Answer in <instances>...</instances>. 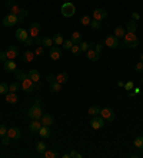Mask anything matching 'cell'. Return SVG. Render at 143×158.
<instances>
[{
    "instance_id": "f35d334b",
    "label": "cell",
    "mask_w": 143,
    "mask_h": 158,
    "mask_svg": "<svg viewBox=\"0 0 143 158\" xmlns=\"http://www.w3.org/2000/svg\"><path fill=\"white\" fill-rule=\"evenodd\" d=\"M79 46H80V49H82V53H83V51H87V50H89V49H90L92 46L95 47V44H89V43H87V42H83V40H82V42H80V44H79Z\"/></svg>"
},
{
    "instance_id": "bcb514c9",
    "label": "cell",
    "mask_w": 143,
    "mask_h": 158,
    "mask_svg": "<svg viewBox=\"0 0 143 158\" xmlns=\"http://www.w3.org/2000/svg\"><path fill=\"white\" fill-rule=\"evenodd\" d=\"M134 71H136V73H142L143 71V61H139L138 64L134 66Z\"/></svg>"
},
{
    "instance_id": "ee69618b",
    "label": "cell",
    "mask_w": 143,
    "mask_h": 158,
    "mask_svg": "<svg viewBox=\"0 0 143 158\" xmlns=\"http://www.w3.org/2000/svg\"><path fill=\"white\" fill-rule=\"evenodd\" d=\"M123 89L126 90V91H132V90L134 89V84L132 83V81H127V83H124V86H123Z\"/></svg>"
},
{
    "instance_id": "d6986e66",
    "label": "cell",
    "mask_w": 143,
    "mask_h": 158,
    "mask_svg": "<svg viewBox=\"0 0 143 158\" xmlns=\"http://www.w3.org/2000/svg\"><path fill=\"white\" fill-rule=\"evenodd\" d=\"M22 60L26 61V63H32L34 60V51H30V50H26L23 53V57H22Z\"/></svg>"
},
{
    "instance_id": "e0dca14e",
    "label": "cell",
    "mask_w": 143,
    "mask_h": 158,
    "mask_svg": "<svg viewBox=\"0 0 143 158\" xmlns=\"http://www.w3.org/2000/svg\"><path fill=\"white\" fill-rule=\"evenodd\" d=\"M40 123H42V126L50 127L53 124V117L50 116V114H43L42 118H40Z\"/></svg>"
},
{
    "instance_id": "ac0fdd59",
    "label": "cell",
    "mask_w": 143,
    "mask_h": 158,
    "mask_svg": "<svg viewBox=\"0 0 143 158\" xmlns=\"http://www.w3.org/2000/svg\"><path fill=\"white\" fill-rule=\"evenodd\" d=\"M40 127H42V123H40V120H33L32 123H30V126H29V130L32 131V133H39Z\"/></svg>"
},
{
    "instance_id": "d6a6232c",
    "label": "cell",
    "mask_w": 143,
    "mask_h": 158,
    "mask_svg": "<svg viewBox=\"0 0 143 158\" xmlns=\"http://www.w3.org/2000/svg\"><path fill=\"white\" fill-rule=\"evenodd\" d=\"M14 76H16V80H20V81H23V80L27 77V74H26L24 71H22V70H19V69L14 71Z\"/></svg>"
},
{
    "instance_id": "603a6c76",
    "label": "cell",
    "mask_w": 143,
    "mask_h": 158,
    "mask_svg": "<svg viewBox=\"0 0 143 158\" xmlns=\"http://www.w3.org/2000/svg\"><path fill=\"white\" fill-rule=\"evenodd\" d=\"M39 135H40L42 138H49V137H50V128H49L47 126H42L40 130H39Z\"/></svg>"
},
{
    "instance_id": "7dc6e473",
    "label": "cell",
    "mask_w": 143,
    "mask_h": 158,
    "mask_svg": "<svg viewBox=\"0 0 143 158\" xmlns=\"http://www.w3.org/2000/svg\"><path fill=\"white\" fill-rule=\"evenodd\" d=\"M10 140H12V138H10L9 135H3V137H2V144H3V145H9L10 144Z\"/></svg>"
},
{
    "instance_id": "7c38bea8",
    "label": "cell",
    "mask_w": 143,
    "mask_h": 158,
    "mask_svg": "<svg viewBox=\"0 0 143 158\" xmlns=\"http://www.w3.org/2000/svg\"><path fill=\"white\" fill-rule=\"evenodd\" d=\"M19 54V49L16 46H9L7 47V50H6V57H7V60H14L16 57Z\"/></svg>"
},
{
    "instance_id": "9a60e30c",
    "label": "cell",
    "mask_w": 143,
    "mask_h": 158,
    "mask_svg": "<svg viewBox=\"0 0 143 158\" xmlns=\"http://www.w3.org/2000/svg\"><path fill=\"white\" fill-rule=\"evenodd\" d=\"M14 36H16V39H17V42L24 43V40L29 37V32H26L24 29H17L16 33H14Z\"/></svg>"
},
{
    "instance_id": "836d02e7",
    "label": "cell",
    "mask_w": 143,
    "mask_h": 158,
    "mask_svg": "<svg viewBox=\"0 0 143 158\" xmlns=\"http://www.w3.org/2000/svg\"><path fill=\"white\" fill-rule=\"evenodd\" d=\"M60 90H62V84L60 83L54 81V83L50 84V91H52V93H59Z\"/></svg>"
},
{
    "instance_id": "83f0119b",
    "label": "cell",
    "mask_w": 143,
    "mask_h": 158,
    "mask_svg": "<svg viewBox=\"0 0 143 158\" xmlns=\"http://www.w3.org/2000/svg\"><path fill=\"white\" fill-rule=\"evenodd\" d=\"M29 16V10L27 9H20V13L17 14V19H19V23H23L24 19Z\"/></svg>"
},
{
    "instance_id": "3957f363",
    "label": "cell",
    "mask_w": 143,
    "mask_h": 158,
    "mask_svg": "<svg viewBox=\"0 0 143 158\" xmlns=\"http://www.w3.org/2000/svg\"><path fill=\"white\" fill-rule=\"evenodd\" d=\"M60 12H62L63 17H72V16H75V13H76V7H75V5L72 2H66V3L62 5Z\"/></svg>"
},
{
    "instance_id": "74e56055",
    "label": "cell",
    "mask_w": 143,
    "mask_h": 158,
    "mask_svg": "<svg viewBox=\"0 0 143 158\" xmlns=\"http://www.w3.org/2000/svg\"><path fill=\"white\" fill-rule=\"evenodd\" d=\"M9 9H10V13H13V14H16V16H17V14L20 13V9H22V7H19V6H17V5H16V3L13 2Z\"/></svg>"
},
{
    "instance_id": "94428289",
    "label": "cell",
    "mask_w": 143,
    "mask_h": 158,
    "mask_svg": "<svg viewBox=\"0 0 143 158\" xmlns=\"http://www.w3.org/2000/svg\"><path fill=\"white\" fill-rule=\"evenodd\" d=\"M140 61H143V54H140Z\"/></svg>"
},
{
    "instance_id": "8d00e7d4",
    "label": "cell",
    "mask_w": 143,
    "mask_h": 158,
    "mask_svg": "<svg viewBox=\"0 0 143 158\" xmlns=\"http://www.w3.org/2000/svg\"><path fill=\"white\" fill-rule=\"evenodd\" d=\"M20 87H22V86H20L17 81H13V83L9 84V91H12V93H16V91H17Z\"/></svg>"
},
{
    "instance_id": "7a4b0ae2",
    "label": "cell",
    "mask_w": 143,
    "mask_h": 158,
    "mask_svg": "<svg viewBox=\"0 0 143 158\" xmlns=\"http://www.w3.org/2000/svg\"><path fill=\"white\" fill-rule=\"evenodd\" d=\"M123 44L129 49H136L139 46V39L136 36V33H130V32H126L123 37Z\"/></svg>"
},
{
    "instance_id": "ffe728a7",
    "label": "cell",
    "mask_w": 143,
    "mask_h": 158,
    "mask_svg": "<svg viewBox=\"0 0 143 158\" xmlns=\"http://www.w3.org/2000/svg\"><path fill=\"white\" fill-rule=\"evenodd\" d=\"M29 79L32 80V81H34V83H39L40 81V73H39L37 70H30L27 73Z\"/></svg>"
},
{
    "instance_id": "f5cc1de1",
    "label": "cell",
    "mask_w": 143,
    "mask_h": 158,
    "mask_svg": "<svg viewBox=\"0 0 143 158\" xmlns=\"http://www.w3.org/2000/svg\"><path fill=\"white\" fill-rule=\"evenodd\" d=\"M6 60H7V57H6V51L0 50V61H2V63H5Z\"/></svg>"
},
{
    "instance_id": "11a10c76",
    "label": "cell",
    "mask_w": 143,
    "mask_h": 158,
    "mask_svg": "<svg viewBox=\"0 0 143 158\" xmlns=\"http://www.w3.org/2000/svg\"><path fill=\"white\" fill-rule=\"evenodd\" d=\"M34 43H36V46H42V39L36 37V39H34Z\"/></svg>"
},
{
    "instance_id": "681fc988",
    "label": "cell",
    "mask_w": 143,
    "mask_h": 158,
    "mask_svg": "<svg viewBox=\"0 0 143 158\" xmlns=\"http://www.w3.org/2000/svg\"><path fill=\"white\" fill-rule=\"evenodd\" d=\"M46 80L49 81V84H52V83H54V81H56V76H53V74H47Z\"/></svg>"
},
{
    "instance_id": "c3c4849f",
    "label": "cell",
    "mask_w": 143,
    "mask_h": 158,
    "mask_svg": "<svg viewBox=\"0 0 143 158\" xmlns=\"http://www.w3.org/2000/svg\"><path fill=\"white\" fill-rule=\"evenodd\" d=\"M6 134H7V127L5 124H0V137H3Z\"/></svg>"
},
{
    "instance_id": "4dcf8cb0",
    "label": "cell",
    "mask_w": 143,
    "mask_h": 158,
    "mask_svg": "<svg viewBox=\"0 0 143 158\" xmlns=\"http://www.w3.org/2000/svg\"><path fill=\"white\" fill-rule=\"evenodd\" d=\"M99 113H100V108L97 107V106H90V107H89V110H87V114H90L92 117L99 116Z\"/></svg>"
},
{
    "instance_id": "30bf717a",
    "label": "cell",
    "mask_w": 143,
    "mask_h": 158,
    "mask_svg": "<svg viewBox=\"0 0 143 158\" xmlns=\"http://www.w3.org/2000/svg\"><path fill=\"white\" fill-rule=\"evenodd\" d=\"M106 46L109 49H117L119 47V39L116 37L114 34H110L106 37Z\"/></svg>"
},
{
    "instance_id": "f907efd6",
    "label": "cell",
    "mask_w": 143,
    "mask_h": 158,
    "mask_svg": "<svg viewBox=\"0 0 143 158\" xmlns=\"http://www.w3.org/2000/svg\"><path fill=\"white\" fill-rule=\"evenodd\" d=\"M33 43H34V39H33V37H30V36H29V37L26 39V40H24V44H26V46H32Z\"/></svg>"
},
{
    "instance_id": "277c9868",
    "label": "cell",
    "mask_w": 143,
    "mask_h": 158,
    "mask_svg": "<svg viewBox=\"0 0 143 158\" xmlns=\"http://www.w3.org/2000/svg\"><path fill=\"white\" fill-rule=\"evenodd\" d=\"M20 86H22V89H23L26 93H32V91H34L37 87H40V84L32 81V80L29 79V76L23 80V81H22V84H20Z\"/></svg>"
},
{
    "instance_id": "b9f144b4",
    "label": "cell",
    "mask_w": 143,
    "mask_h": 158,
    "mask_svg": "<svg viewBox=\"0 0 143 158\" xmlns=\"http://www.w3.org/2000/svg\"><path fill=\"white\" fill-rule=\"evenodd\" d=\"M133 144L136 148H143V137H138V138L133 141Z\"/></svg>"
},
{
    "instance_id": "2e32d148",
    "label": "cell",
    "mask_w": 143,
    "mask_h": 158,
    "mask_svg": "<svg viewBox=\"0 0 143 158\" xmlns=\"http://www.w3.org/2000/svg\"><path fill=\"white\" fill-rule=\"evenodd\" d=\"M12 140H19L20 138V130L16 128V127H12V128H7V134Z\"/></svg>"
},
{
    "instance_id": "5b68a950",
    "label": "cell",
    "mask_w": 143,
    "mask_h": 158,
    "mask_svg": "<svg viewBox=\"0 0 143 158\" xmlns=\"http://www.w3.org/2000/svg\"><path fill=\"white\" fill-rule=\"evenodd\" d=\"M99 116L103 118L105 121H114V111L112 110V108L109 107H105V108H100V113Z\"/></svg>"
},
{
    "instance_id": "6125c7cd",
    "label": "cell",
    "mask_w": 143,
    "mask_h": 158,
    "mask_svg": "<svg viewBox=\"0 0 143 158\" xmlns=\"http://www.w3.org/2000/svg\"><path fill=\"white\" fill-rule=\"evenodd\" d=\"M63 2H65V3H66V2H70V0H63Z\"/></svg>"
},
{
    "instance_id": "680465c9",
    "label": "cell",
    "mask_w": 143,
    "mask_h": 158,
    "mask_svg": "<svg viewBox=\"0 0 143 158\" xmlns=\"http://www.w3.org/2000/svg\"><path fill=\"white\" fill-rule=\"evenodd\" d=\"M62 157H63V158H70V154H63Z\"/></svg>"
},
{
    "instance_id": "ab89813d",
    "label": "cell",
    "mask_w": 143,
    "mask_h": 158,
    "mask_svg": "<svg viewBox=\"0 0 143 158\" xmlns=\"http://www.w3.org/2000/svg\"><path fill=\"white\" fill-rule=\"evenodd\" d=\"M90 22H92L90 16H87V14H85V16H82V17H80V23L83 24V26H89Z\"/></svg>"
},
{
    "instance_id": "e575fe53",
    "label": "cell",
    "mask_w": 143,
    "mask_h": 158,
    "mask_svg": "<svg viewBox=\"0 0 143 158\" xmlns=\"http://www.w3.org/2000/svg\"><path fill=\"white\" fill-rule=\"evenodd\" d=\"M72 54H73V56H80L82 54V49H80V46H79V44H73V46H72Z\"/></svg>"
},
{
    "instance_id": "8fae6325",
    "label": "cell",
    "mask_w": 143,
    "mask_h": 158,
    "mask_svg": "<svg viewBox=\"0 0 143 158\" xmlns=\"http://www.w3.org/2000/svg\"><path fill=\"white\" fill-rule=\"evenodd\" d=\"M107 17V12L105 9H95L93 10V19L99 20V22H103V20Z\"/></svg>"
},
{
    "instance_id": "be15d7a7",
    "label": "cell",
    "mask_w": 143,
    "mask_h": 158,
    "mask_svg": "<svg viewBox=\"0 0 143 158\" xmlns=\"http://www.w3.org/2000/svg\"><path fill=\"white\" fill-rule=\"evenodd\" d=\"M142 154H143V148H142Z\"/></svg>"
},
{
    "instance_id": "9c48e42d",
    "label": "cell",
    "mask_w": 143,
    "mask_h": 158,
    "mask_svg": "<svg viewBox=\"0 0 143 158\" xmlns=\"http://www.w3.org/2000/svg\"><path fill=\"white\" fill-rule=\"evenodd\" d=\"M40 30H42V26H40V23H32L30 24V27H29V36L30 37H39V33H40Z\"/></svg>"
},
{
    "instance_id": "6f0895ef",
    "label": "cell",
    "mask_w": 143,
    "mask_h": 158,
    "mask_svg": "<svg viewBox=\"0 0 143 158\" xmlns=\"http://www.w3.org/2000/svg\"><path fill=\"white\" fill-rule=\"evenodd\" d=\"M132 91H133V94H134V96H136V94H139V93H140V89H139V87H134V89L132 90Z\"/></svg>"
},
{
    "instance_id": "d590c367",
    "label": "cell",
    "mask_w": 143,
    "mask_h": 158,
    "mask_svg": "<svg viewBox=\"0 0 143 158\" xmlns=\"http://www.w3.org/2000/svg\"><path fill=\"white\" fill-rule=\"evenodd\" d=\"M93 30H99V29H102V22H99V20H95V19H92L90 24H89Z\"/></svg>"
},
{
    "instance_id": "60d3db41",
    "label": "cell",
    "mask_w": 143,
    "mask_h": 158,
    "mask_svg": "<svg viewBox=\"0 0 143 158\" xmlns=\"http://www.w3.org/2000/svg\"><path fill=\"white\" fill-rule=\"evenodd\" d=\"M9 93V84L6 83H0V94H7Z\"/></svg>"
},
{
    "instance_id": "f6af8a7d",
    "label": "cell",
    "mask_w": 143,
    "mask_h": 158,
    "mask_svg": "<svg viewBox=\"0 0 143 158\" xmlns=\"http://www.w3.org/2000/svg\"><path fill=\"white\" fill-rule=\"evenodd\" d=\"M43 53H44V47H43V46H37V49L34 50V56H42Z\"/></svg>"
},
{
    "instance_id": "52a82bcc",
    "label": "cell",
    "mask_w": 143,
    "mask_h": 158,
    "mask_svg": "<svg viewBox=\"0 0 143 158\" xmlns=\"http://www.w3.org/2000/svg\"><path fill=\"white\" fill-rule=\"evenodd\" d=\"M17 23H19V19H17V16L13 13H9L5 19H3V26H5V27H12V26H14V24H17Z\"/></svg>"
},
{
    "instance_id": "91938a15",
    "label": "cell",
    "mask_w": 143,
    "mask_h": 158,
    "mask_svg": "<svg viewBox=\"0 0 143 158\" xmlns=\"http://www.w3.org/2000/svg\"><path fill=\"white\" fill-rule=\"evenodd\" d=\"M117 86H119V87H123L124 83H123V81H119V83H117Z\"/></svg>"
},
{
    "instance_id": "5bb4252c",
    "label": "cell",
    "mask_w": 143,
    "mask_h": 158,
    "mask_svg": "<svg viewBox=\"0 0 143 158\" xmlns=\"http://www.w3.org/2000/svg\"><path fill=\"white\" fill-rule=\"evenodd\" d=\"M86 57H87V60L90 61H97L100 59V53H97L93 47H90L89 50L86 51Z\"/></svg>"
},
{
    "instance_id": "7bdbcfd3",
    "label": "cell",
    "mask_w": 143,
    "mask_h": 158,
    "mask_svg": "<svg viewBox=\"0 0 143 158\" xmlns=\"http://www.w3.org/2000/svg\"><path fill=\"white\" fill-rule=\"evenodd\" d=\"M62 46H63V49H65V50H70L72 46H73V42H72V40H65Z\"/></svg>"
},
{
    "instance_id": "484cf974",
    "label": "cell",
    "mask_w": 143,
    "mask_h": 158,
    "mask_svg": "<svg viewBox=\"0 0 143 158\" xmlns=\"http://www.w3.org/2000/svg\"><path fill=\"white\" fill-rule=\"evenodd\" d=\"M124 34H126V29L122 27V26H117V27H114V36L117 39H123Z\"/></svg>"
},
{
    "instance_id": "d4e9b609",
    "label": "cell",
    "mask_w": 143,
    "mask_h": 158,
    "mask_svg": "<svg viewBox=\"0 0 143 158\" xmlns=\"http://www.w3.org/2000/svg\"><path fill=\"white\" fill-rule=\"evenodd\" d=\"M56 81L60 84H65L69 81V74L67 73H59V74L56 76Z\"/></svg>"
},
{
    "instance_id": "6da1fadb",
    "label": "cell",
    "mask_w": 143,
    "mask_h": 158,
    "mask_svg": "<svg viewBox=\"0 0 143 158\" xmlns=\"http://www.w3.org/2000/svg\"><path fill=\"white\" fill-rule=\"evenodd\" d=\"M42 116H43V110H42V107H40V100H36V103L29 108L27 117L32 118V120H40Z\"/></svg>"
},
{
    "instance_id": "816d5d0a",
    "label": "cell",
    "mask_w": 143,
    "mask_h": 158,
    "mask_svg": "<svg viewBox=\"0 0 143 158\" xmlns=\"http://www.w3.org/2000/svg\"><path fill=\"white\" fill-rule=\"evenodd\" d=\"M93 49H95L97 53H100V54H102V50H103V44H102V43H97V44H96Z\"/></svg>"
},
{
    "instance_id": "9f6ffc18",
    "label": "cell",
    "mask_w": 143,
    "mask_h": 158,
    "mask_svg": "<svg viewBox=\"0 0 143 158\" xmlns=\"http://www.w3.org/2000/svg\"><path fill=\"white\" fill-rule=\"evenodd\" d=\"M132 17H133V20H136V22H138V20L140 19V16H139L138 13H132Z\"/></svg>"
},
{
    "instance_id": "cb8c5ba5",
    "label": "cell",
    "mask_w": 143,
    "mask_h": 158,
    "mask_svg": "<svg viewBox=\"0 0 143 158\" xmlns=\"http://www.w3.org/2000/svg\"><path fill=\"white\" fill-rule=\"evenodd\" d=\"M63 42H65V37H63L62 33H56V34L53 36V43H54V46H62Z\"/></svg>"
},
{
    "instance_id": "4316f807",
    "label": "cell",
    "mask_w": 143,
    "mask_h": 158,
    "mask_svg": "<svg viewBox=\"0 0 143 158\" xmlns=\"http://www.w3.org/2000/svg\"><path fill=\"white\" fill-rule=\"evenodd\" d=\"M72 42H73V44H80L82 42V33L80 32H75L73 34H72Z\"/></svg>"
},
{
    "instance_id": "f546056e",
    "label": "cell",
    "mask_w": 143,
    "mask_h": 158,
    "mask_svg": "<svg viewBox=\"0 0 143 158\" xmlns=\"http://www.w3.org/2000/svg\"><path fill=\"white\" fill-rule=\"evenodd\" d=\"M46 150H47V145L44 144L43 141H39L37 144H36V151H37L39 154H43Z\"/></svg>"
},
{
    "instance_id": "4fadbf2b",
    "label": "cell",
    "mask_w": 143,
    "mask_h": 158,
    "mask_svg": "<svg viewBox=\"0 0 143 158\" xmlns=\"http://www.w3.org/2000/svg\"><path fill=\"white\" fill-rule=\"evenodd\" d=\"M3 69H5L6 73H14L17 70V66H16L14 60H6L3 63Z\"/></svg>"
},
{
    "instance_id": "7402d4cb",
    "label": "cell",
    "mask_w": 143,
    "mask_h": 158,
    "mask_svg": "<svg viewBox=\"0 0 143 158\" xmlns=\"http://www.w3.org/2000/svg\"><path fill=\"white\" fill-rule=\"evenodd\" d=\"M17 94L16 93H12V91H9V93L6 94V103H9V104H16L17 103Z\"/></svg>"
},
{
    "instance_id": "8992f818",
    "label": "cell",
    "mask_w": 143,
    "mask_h": 158,
    "mask_svg": "<svg viewBox=\"0 0 143 158\" xmlns=\"http://www.w3.org/2000/svg\"><path fill=\"white\" fill-rule=\"evenodd\" d=\"M90 127L93 128V130H100V128H103V127H105V120H103V118H102L100 116L92 117Z\"/></svg>"
},
{
    "instance_id": "ba28073f",
    "label": "cell",
    "mask_w": 143,
    "mask_h": 158,
    "mask_svg": "<svg viewBox=\"0 0 143 158\" xmlns=\"http://www.w3.org/2000/svg\"><path fill=\"white\" fill-rule=\"evenodd\" d=\"M49 56L52 60H60V57H62V50H60V47L59 46H52L49 49Z\"/></svg>"
},
{
    "instance_id": "1f68e13d",
    "label": "cell",
    "mask_w": 143,
    "mask_h": 158,
    "mask_svg": "<svg viewBox=\"0 0 143 158\" xmlns=\"http://www.w3.org/2000/svg\"><path fill=\"white\" fill-rule=\"evenodd\" d=\"M54 43H53V39H50V37H42V46L43 47H50L53 46Z\"/></svg>"
},
{
    "instance_id": "db71d44e",
    "label": "cell",
    "mask_w": 143,
    "mask_h": 158,
    "mask_svg": "<svg viewBox=\"0 0 143 158\" xmlns=\"http://www.w3.org/2000/svg\"><path fill=\"white\" fill-rule=\"evenodd\" d=\"M69 154H70V158H82V154H79L77 151H72Z\"/></svg>"
},
{
    "instance_id": "44dd1931",
    "label": "cell",
    "mask_w": 143,
    "mask_h": 158,
    "mask_svg": "<svg viewBox=\"0 0 143 158\" xmlns=\"http://www.w3.org/2000/svg\"><path fill=\"white\" fill-rule=\"evenodd\" d=\"M126 30L130 33H136V30H138V22L136 20H129L127 23H126Z\"/></svg>"
},
{
    "instance_id": "f1b7e54d",
    "label": "cell",
    "mask_w": 143,
    "mask_h": 158,
    "mask_svg": "<svg viewBox=\"0 0 143 158\" xmlns=\"http://www.w3.org/2000/svg\"><path fill=\"white\" fill-rule=\"evenodd\" d=\"M42 155L44 158H57V157H59V154H57L56 151H53V150H46Z\"/></svg>"
}]
</instances>
